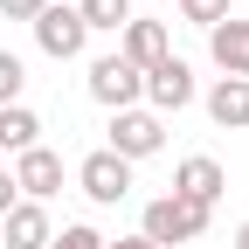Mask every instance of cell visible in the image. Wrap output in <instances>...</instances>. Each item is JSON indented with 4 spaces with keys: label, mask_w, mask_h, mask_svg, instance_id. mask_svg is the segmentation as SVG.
<instances>
[{
    "label": "cell",
    "mask_w": 249,
    "mask_h": 249,
    "mask_svg": "<svg viewBox=\"0 0 249 249\" xmlns=\"http://www.w3.org/2000/svg\"><path fill=\"white\" fill-rule=\"evenodd\" d=\"M160 145H166V118H152L145 104L111 111V145H104V152H118L124 166H139V160H152Z\"/></svg>",
    "instance_id": "7a4b0ae2"
},
{
    "label": "cell",
    "mask_w": 249,
    "mask_h": 249,
    "mask_svg": "<svg viewBox=\"0 0 249 249\" xmlns=\"http://www.w3.org/2000/svg\"><path fill=\"white\" fill-rule=\"evenodd\" d=\"M194 104V70H187L180 55H166L160 70H145V111L166 118V111H187Z\"/></svg>",
    "instance_id": "ba28073f"
},
{
    "label": "cell",
    "mask_w": 249,
    "mask_h": 249,
    "mask_svg": "<svg viewBox=\"0 0 249 249\" xmlns=\"http://www.w3.org/2000/svg\"><path fill=\"white\" fill-rule=\"evenodd\" d=\"M208 55H214V70H222V76H242L249 83V21H214L208 28Z\"/></svg>",
    "instance_id": "8fae6325"
},
{
    "label": "cell",
    "mask_w": 249,
    "mask_h": 249,
    "mask_svg": "<svg viewBox=\"0 0 249 249\" xmlns=\"http://www.w3.org/2000/svg\"><path fill=\"white\" fill-rule=\"evenodd\" d=\"M235 249H249V222H242V229H235Z\"/></svg>",
    "instance_id": "44dd1931"
},
{
    "label": "cell",
    "mask_w": 249,
    "mask_h": 249,
    "mask_svg": "<svg viewBox=\"0 0 249 249\" xmlns=\"http://www.w3.org/2000/svg\"><path fill=\"white\" fill-rule=\"evenodd\" d=\"M104 249H152L145 235H118V242H104Z\"/></svg>",
    "instance_id": "ffe728a7"
},
{
    "label": "cell",
    "mask_w": 249,
    "mask_h": 249,
    "mask_svg": "<svg viewBox=\"0 0 249 249\" xmlns=\"http://www.w3.org/2000/svg\"><path fill=\"white\" fill-rule=\"evenodd\" d=\"M49 7V0H0V14H7V21H35Z\"/></svg>",
    "instance_id": "ac0fdd59"
},
{
    "label": "cell",
    "mask_w": 249,
    "mask_h": 249,
    "mask_svg": "<svg viewBox=\"0 0 249 249\" xmlns=\"http://www.w3.org/2000/svg\"><path fill=\"white\" fill-rule=\"evenodd\" d=\"M139 235H145L152 249L201 242V235H208V208H187L180 194H160V201H145V214H139Z\"/></svg>",
    "instance_id": "6da1fadb"
},
{
    "label": "cell",
    "mask_w": 249,
    "mask_h": 249,
    "mask_svg": "<svg viewBox=\"0 0 249 249\" xmlns=\"http://www.w3.org/2000/svg\"><path fill=\"white\" fill-rule=\"evenodd\" d=\"M173 194H180L187 208H208V214H214V201L229 194V173H222V160H208V152H187V160L173 166Z\"/></svg>",
    "instance_id": "5b68a950"
},
{
    "label": "cell",
    "mask_w": 249,
    "mask_h": 249,
    "mask_svg": "<svg viewBox=\"0 0 249 249\" xmlns=\"http://www.w3.org/2000/svg\"><path fill=\"white\" fill-rule=\"evenodd\" d=\"M28 28H35V49H42V55H55V62H76V55L90 49L83 14H76V7H62V0H49V7L28 21Z\"/></svg>",
    "instance_id": "3957f363"
},
{
    "label": "cell",
    "mask_w": 249,
    "mask_h": 249,
    "mask_svg": "<svg viewBox=\"0 0 249 249\" xmlns=\"http://www.w3.org/2000/svg\"><path fill=\"white\" fill-rule=\"evenodd\" d=\"M208 118L222 124V132H242L249 124V83L242 76H214L208 83Z\"/></svg>",
    "instance_id": "7c38bea8"
},
{
    "label": "cell",
    "mask_w": 249,
    "mask_h": 249,
    "mask_svg": "<svg viewBox=\"0 0 249 249\" xmlns=\"http://www.w3.org/2000/svg\"><path fill=\"white\" fill-rule=\"evenodd\" d=\"M7 173H14V187H21V201H49V194H62V152H49V145H28Z\"/></svg>",
    "instance_id": "9c48e42d"
},
{
    "label": "cell",
    "mask_w": 249,
    "mask_h": 249,
    "mask_svg": "<svg viewBox=\"0 0 249 249\" xmlns=\"http://www.w3.org/2000/svg\"><path fill=\"white\" fill-rule=\"evenodd\" d=\"M83 83H90V97H97L104 111H132V104L145 97V76H139V70H132L124 55H97Z\"/></svg>",
    "instance_id": "277c9868"
},
{
    "label": "cell",
    "mask_w": 249,
    "mask_h": 249,
    "mask_svg": "<svg viewBox=\"0 0 249 249\" xmlns=\"http://www.w3.org/2000/svg\"><path fill=\"white\" fill-rule=\"evenodd\" d=\"M76 187H83V194L97 201V208H118L124 194H132V166H124L118 152H104V145H97V152H90V160L76 166Z\"/></svg>",
    "instance_id": "8992f818"
},
{
    "label": "cell",
    "mask_w": 249,
    "mask_h": 249,
    "mask_svg": "<svg viewBox=\"0 0 249 249\" xmlns=\"http://www.w3.org/2000/svg\"><path fill=\"white\" fill-rule=\"evenodd\" d=\"M21 90H28L21 55H14V49H0V104H21Z\"/></svg>",
    "instance_id": "9a60e30c"
},
{
    "label": "cell",
    "mask_w": 249,
    "mask_h": 249,
    "mask_svg": "<svg viewBox=\"0 0 249 249\" xmlns=\"http://www.w3.org/2000/svg\"><path fill=\"white\" fill-rule=\"evenodd\" d=\"M49 208L42 201H14L7 214H0V242H7V249H49Z\"/></svg>",
    "instance_id": "30bf717a"
},
{
    "label": "cell",
    "mask_w": 249,
    "mask_h": 249,
    "mask_svg": "<svg viewBox=\"0 0 249 249\" xmlns=\"http://www.w3.org/2000/svg\"><path fill=\"white\" fill-rule=\"evenodd\" d=\"M76 14L90 35H118L124 21H132V0H76Z\"/></svg>",
    "instance_id": "5bb4252c"
},
{
    "label": "cell",
    "mask_w": 249,
    "mask_h": 249,
    "mask_svg": "<svg viewBox=\"0 0 249 249\" xmlns=\"http://www.w3.org/2000/svg\"><path fill=\"white\" fill-rule=\"evenodd\" d=\"M28 145H42V118L28 111V104H0V152L21 160Z\"/></svg>",
    "instance_id": "4fadbf2b"
},
{
    "label": "cell",
    "mask_w": 249,
    "mask_h": 249,
    "mask_svg": "<svg viewBox=\"0 0 249 249\" xmlns=\"http://www.w3.org/2000/svg\"><path fill=\"white\" fill-rule=\"evenodd\" d=\"M49 249H104V235L90 229V222H70V229H55V235H49Z\"/></svg>",
    "instance_id": "2e32d148"
},
{
    "label": "cell",
    "mask_w": 249,
    "mask_h": 249,
    "mask_svg": "<svg viewBox=\"0 0 249 249\" xmlns=\"http://www.w3.org/2000/svg\"><path fill=\"white\" fill-rule=\"evenodd\" d=\"M14 201H21V187H14V173H7V166H0V214H7Z\"/></svg>",
    "instance_id": "d6986e66"
},
{
    "label": "cell",
    "mask_w": 249,
    "mask_h": 249,
    "mask_svg": "<svg viewBox=\"0 0 249 249\" xmlns=\"http://www.w3.org/2000/svg\"><path fill=\"white\" fill-rule=\"evenodd\" d=\"M118 55L132 62L139 76H145V70H160V62L173 55V35H166V21H139V14H132V21L118 28Z\"/></svg>",
    "instance_id": "52a82bcc"
},
{
    "label": "cell",
    "mask_w": 249,
    "mask_h": 249,
    "mask_svg": "<svg viewBox=\"0 0 249 249\" xmlns=\"http://www.w3.org/2000/svg\"><path fill=\"white\" fill-rule=\"evenodd\" d=\"M180 21H194V28H214V21H229V0H180Z\"/></svg>",
    "instance_id": "e0dca14e"
}]
</instances>
